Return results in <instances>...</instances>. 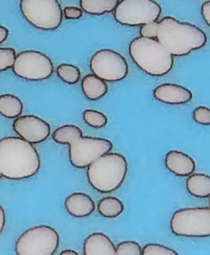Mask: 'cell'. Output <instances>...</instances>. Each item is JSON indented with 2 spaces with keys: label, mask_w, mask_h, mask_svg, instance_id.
Segmentation results:
<instances>
[{
  "label": "cell",
  "mask_w": 210,
  "mask_h": 255,
  "mask_svg": "<svg viewBox=\"0 0 210 255\" xmlns=\"http://www.w3.org/2000/svg\"><path fill=\"white\" fill-rule=\"evenodd\" d=\"M140 36L155 38L172 56H184L207 44L206 34L198 26L172 17L141 26Z\"/></svg>",
  "instance_id": "obj_1"
},
{
  "label": "cell",
  "mask_w": 210,
  "mask_h": 255,
  "mask_svg": "<svg viewBox=\"0 0 210 255\" xmlns=\"http://www.w3.org/2000/svg\"><path fill=\"white\" fill-rule=\"evenodd\" d=\"M40 157L36 147L20 137L0 139V172L7 180L33 177L40 170Z\"/></svg>",
  "instance_id": "obj_2"
},
{
  "label": "cell",
  "mask_w": 210,
  "mask_h": 255,
  "mask_svg": "<svg viewBox=\"0 0 210 255\" xmlns=\"http://www.w3.org/2000/svg\"><path fill=\"white\" fill-rule=\"evenodd\" d=\"M53 139L69 145V161L74 167H87L99 156L112 151L111 141L102 137H83L82 130L74 125H65L53 132Z\"/></svg>",
  "instance_id": "obj_3"
},
{
  "label": "cell",
  "mask_w": 210,
  "mask_h": 255,
  "mask_svg": "<svg viewBox=\"0 0 210 255\" xmlns=\"http://www.w3.org/2000/svg\"><path fill=\"white\" fill-rule=\"evenodd\" d=\"M129 54L138 68L153 77L168 74L174 64L173 56L155 38H134L129 45Z\"/></svg>",
  "instance_id": "obj_4"
},
{
  "label": "cell",
  "mask_w": 210,
  "mask_h": 255,
  "mask_svg": "<svg viewBox=\"0 0 210 255\" xmlns=\"http://www.w3.org/2000/svg\"><path fill=\"white\" fill-rule=\"evenodd\" d=\"M128 161L120 153L104 154L87 166V180L97 191L107 194L120 188L128 174Z\"/></svg>",
  "instance_id": "obj_5"
},
{
  "label": "cell",
  "mask_w": 210,
  "mask_h": 255,
  "mask_svg": "<svg viewBox=\"0 0 210 255\" xmlns=\"http://www.w3.org/2000/svg\"><path fill=\"white\" fill-rule=\"evenodd\" d=\"M57 231L46 225L26 230L17 239L15 251L18 255H53L59 246Z\"/></svg>",
  "instance_id": "obj_6"
},
{
  "label": "cell",
  "mask_w": 210,
  "mask_h": 255,
  "mask_svg": "<svg viewBox=\"0 0 210 255\" xmlns=\"http://www.w3.org/2000/svg\"><path fill=\"white\" fill-rule=\"evenodd\" d=\"M173 234L178 237L206 238L210 236V208H182L170 221Z\"/></svg>",
  "instance_id": "obj_7"
},
{
  "label": "cell",
  "mask_w": 210,
  "mask_h": 255,
  "mask_svg": "<svg viewBox=\"0 0 210 255\" xmlns=\"http://www.w3.org/2000/svg\"><path fill=\"white\" fill-rule=\"evenodd\" d=\"M20 9L29 23L43 31L59 28L64 17L58 0H21Z\"/></svg>",
  "instance_id": "obj_8"
},
{
  "label": "cell",
  "mask_w": 210,
  "mask_h": 255,
  "mask_svg": "<svg viewBox=\"0 0 210 255\" xmlns=\"http://www.w3.org/2000/svg\"><path fill=\"white\" fill-rule=\"evenodd\" d=\"M162 8L153 0H120L114 11V18L125 26H143L158 21Z\"/></svg>",
  "instance_id": "obj_9"
},
{
  "label": "cell",
  "mask_w": 210,
  "mask_h": 255,
  "mask_svg": "<svg viewBox=\"0 0 210 255\" xmlns=\"http://www.w3.org/2000/svg\"><path fill=\"white\" fill-rule=\"evenodd\" d=\"M15 75L27 81H43L54 73L50 57L37 50H25L16 55L12 67Z\"/></svg>",
  "instance_id": "obj_10"
},
{
  "label": "cell",
  "mask_w": 210,
  "mask_h": 255,
  "mask_svg": "<svg viewBox=\"0 0 210 255\" xmlns=\"http://www.w3.org/2000/svg\"><path fill=\"white\" fill-rule=\"evenodd\" d=\"M90 70L105 82H119L128 76V64L125 58L115 50H98L91 57Z\"/></svg>",
  "instance_id": "obj_11"
},
{
  "label": "cell",
  "mask_w": 210,
  "mask_h": 255,
  "mask_svg": "<svg viewBox=\"0 0 210 255\" xmlns=\"http://www.w3.org/2000/svg\"><path fill=\"white\" fill-rule=\"evenodd\" d=\"M12 128L22 139L37 144L47 139L51 132L50 125L38 116H20L12 124Z\"/></svg>",
  "instance_id": "obj_12"
},
{
  "label": "cell",
  "mask_w": 210,
  "mask_h": 255,
  "mask_svg": "<svg viewBox=\"0 0 210 255\" xmlns=\"http://www.w3.org/2000/svg\"><path fill=\"white\" fill-rule=\"evenodd\" d=\"M153 97L158 102L168 105L189 103L193 95L188 88L173 83H163L153 90Z\"/></svg>",
  "instance_id": "obj_13"
},
{
  "label": "cell",
  "mask_w": 210,
  "mask_h": 255,
  "mask_svg": "<svg viewBox=\"0 0 210 255\" xmlns=\"http://www.w3.org/2000/svg\"><path fill=\"white\" fill-rule=\"evenodd\" d=\"M165 165L177 176H189L196 170V162L191 156L177 150L168 151L165 156Z\"/></svg>",
  "instance_id": "obj_14"
},
{
  "label": "cell",
  "mask_w": 210,
  "mask_h": 255,
  "mask_svg": "<svg viewBox=\"0 0 210 255\" xmlns=\"http://www.w3.org/2000/svg\"><path fill=\"white\" fill-rule=\"evenodd\" d=\"M64 206L67 212L75 218H86L95 209V203L91 197L84 193H73L66 199Z\"/></svg>",
  "instance_id": "obj_15"
},
{
  "label": "cell",
  "mask_w": 210,
  "mask_h": 255,
  "mask_svg": "<svg viewBox=\"0 0 210 255\" xmlns=\"http://www.w3.org/2000/svg\"><path fill=\"white\" fill-rule=\"evenodd\" d=\"M85 255H115L113 241L104 233L95 232L86 237L83 246Z\"/></svg>",
  "instance_id": "obj_16"
},
{
  "label": "cell",
  "mask_w": 210,
  "mask_h": 255,
  "mask_svg": "<svg viewBox=\"0 0 210 255\" xmlns=\"http://www.w3.org/2000/svg\"><path fill=\"white\" fill-rule=\"evenodd\" d=\"M81 90L86 99L97 101L107 94L108 85L105 81L95 74H88L81 81Z\"/></svg>",
  "instance_id": "obj_17"
},
{
  "label": "cell",
  "mask_w": 210,
  "mask_h": 255,
  "mask_svg": "<svg viewBox=\"0 0 210 255\" xmlns=\"http://www.w3.org/2000/svg\"><path fill=\"white\" fill-rule=\"evenodd\" d=\"M186 186L191 195L200 199H207L210 195V175L202 173H192L187 178Z\"/></svg>",
  "instance_id": "obj_18"
},
{
  "label": "cell",
  "mask_w": 210,
  "mask_h": 255,
  "mask_svg": "<svg viewBox=\"0 0 210 255\" xmlns=\"http://www.w3.org/2000/svg\"><path fill=\"white\" fill-rule=\"evenodd\" d=\"M23 103L19 97L12 94L0 96V115L7 119H16L21 116Z\"/></svg>",
  "instance_id": "obj_19"
},
{
  "label": "cell",
  "mask_w": 210,
  "mask_h": 255,
  "mask_svg": "<svg viewBox=\"0 0 210 255\" xmlns=\"http://www.w3.org/2000/svg\"><path fill=\"white\" fill-rule=\"evenodd\" d=\"M120 0H80V8L90 15L114 12Z\"/></svg>",
  "instance_id": "obj_20"
},
{
  "label": "cell",
  "mask_w": 210,
  "mask_h": 255,
  "mask_svg": "<svg viewBox=\"0 0 210 255\" xmlns=\"http://www.w3.org/2000/svg\"><path fill=\"white\" fill-rule=\"evenodd\" d=\"M98 211L104 218H116L123 213L124 204L115 197H105L98 203Z\"/></svg>",
  "instance_id": "obj_21"
},
{
  "label": "cell",
  "mask_w": 210,
  "mask_h": 255,
  "mask_svg": "<svg viewBox=\"0 0 210 255\" xmlns=\"http://www.w3.org/2000/svg\"><path fill=\"white\" fill-rule=\"evenodd\" d=\"M58 77L64 83L68 84H76L80 81V69L73 64H62L59 65L56 70Z\"/></svg>",
  "instance_id": "obj_22"
},
{
  "label": "cell",
  "mask_w": 210,
  "mask_h": 255,
  "mask_svg": "<svg viewBox=\"0 0 210 255\" xmlns=\"http://www.w3.org/2000/svg\"><path fill=\"white\" fill-rule=\"evenodd\" d=\"M83 120L90 127L100 128L108 124V118L104 113L95 110H85L83 112Z\"/></svg>",
  "instance_id": "obj_23"
},
{
  "label": "cell",
  "mask_w": 210,
  "mask_h": 255,
  "mask_svg": "<svg viewBox=\"0 0 210 255\" xmlns=\"http://www.w3.org/2000/svg\"><path fill=\"white\" fill-rule=\"evenodd\" d=\"M115 248L117 255H140L142 253L141 246L133 241H123Z\"/></svg>",
  "instance_id": "obj_24"
},
{
  "label": "cell",
  "mask_w": 210,
  "mask_h": 255,
  "mask_svg": "<svg viewBox=\"0 0 210 255\" xmlns=\"http://www.w3.org/2000/svg\"><path fill=\"white\" fill-rule=\"evenodd\" d=\"M16 55L14 49L0 47V72L6 71L12 68Z\"/></svg>",
  "instance_id": "obj_25"
},
{
  "label": "cell",
  "mask_w": 210,
  "mask_h": 255,
  "mask_svg": "<svg viewBox=\"0 0 210 255\" xmlns=\"http://www.w3.org/2000/svg\"><path fill=\"white\" fill-rule=\"evenodd\" d=\"M143 255H177L178 253L172 249L159 244L149 243L142 249Z\"/></svg>",
  "instance_id": "obj_26"
},
{
  "label": "cell",
  "mask_w": 210,
  "mask_h": 255,
  "mask_svg": "<svg viewBox=\"0 0 210 255\" xmlns=\"http://www.w3.org/2000/svg\"><path fill=\"white\" fill-rule=\"evenodd\" d=\"M193 119L197 124L202 126H210V110L204 106L196 107L193 111Z\"/></svg>",
  "instance_id": "obj_27"
},
{
  "label": "cell",
  "mask_w": 210,
  "mask_h": 255,
  "mask_svg": "<svg viewBox=\"0 0 210 255\" xmlns=\"http://www.w3.org/2000/svg\"><path fill=\"white\" fill-rule=\"evenodd\" d=\"M63 15L65 18L70 19V20H76L82 17L83 11L81 8L77 7H66L63 11Z\"/></svg>",
  "instance_id": "obj_28"
},
{
  "label": "cell",
  "mask_w": 210,
  "mask_h": 255,
  "mask_svg": "<svg viewBox=\"0 0 210 255\" xmlns=\"http://www.w3.org/2000/svg\"><path fill=\"white\" fill-rule=\"evenodd\" d=\"M201 14L203 17L204 20L206 21V23L210 25V1H206L204 2L201 7Z\"/></svg>",
  "instance_id": "obj_29"
},
{
  "label": "cell",
  "mask_w": 210,
  "mask_h": 255,
  "mask_svg": "<svg viewBox=\"0 0 210 255\" xmlns=\"http://www.w3.org/2000/svg\"><path fill=\"white\" fill-rule=\"evenodd\" d=\"M5 225H6V213H5L4 208H2V205L0 204V234L4 229Z\"/></svg>",
  "instance_id": "obj_30"
},
{
  "label": "cell",
  "mask_w": 210,
  "mask_h": 255,
  "mask_svg": "<svg viewBox=\"0 0 210 255\" xmlns=\"http://www.w3.org/2000/svg\"><path fill=\"white\" fill-rule=\"evenodd\" d=\"M8 35H9L8 29L6 26L0 25V45L7 40Z\"/></svg>",
  "instance_id": "obj_31"
},
{
  "label": "cell",
  "mask_w": 210,
  "mask_h": 255,
  "mask_svg": "<svg viewBox=\"0 0 210 255\" xmlns=\"http://www.w3.org/2000/svg\"><path fill=\"white\" fill-rule=\"evenodd\" d=\"M61 255H78V253L72 250H65V251H62Z\"/></svg>",
  "instance_id": "obj_32"
},
{
  "label": "cell",
  "mask_w": 210,
  "mask_h": 255,
  "mask_svg": "<svg viewBox=\"0 0 210 255\" xmlns=\"http://www.w3.org/2000/svg\"><path fill=\"white\" fill-rule=\"evenodd\" d=\"M1 178H2V175H1V172H0V179H1Z\"/></svg>",
  "instance_id": "obj_33"
}]
</instances>
